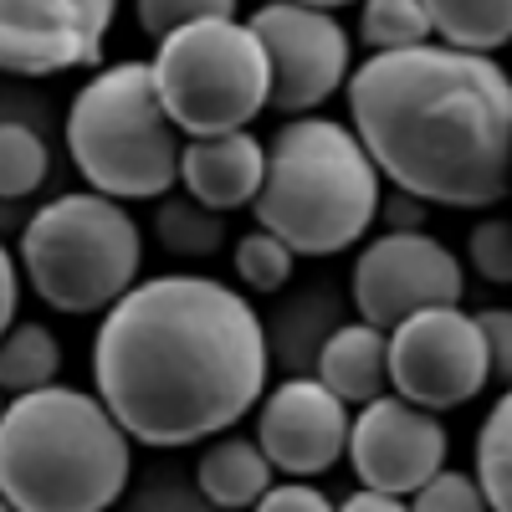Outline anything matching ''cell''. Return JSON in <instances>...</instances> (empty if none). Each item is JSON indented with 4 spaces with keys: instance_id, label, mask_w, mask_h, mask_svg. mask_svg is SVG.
<instances>
[{
    "instance_id": "obj_19",
    "label": "cell",
    "mask_w": 512,
    "mask_h": 512,
    "mask_svg": "<svg viewBox=\"0 0 512 512\" xmlns=\"http://www.w3.org/2000/svg\"><path fill=\"white\" fill-rule=\"evenodd\" d=\"M154 241L175 256H216L226 246V216L195 195H164L154 205Z\"/></svg>"
},
{
    "instance_id": "obj_29",
    "label": "cell",
    "mask_w": 512,
    "mask_h": 512,
    "mask_svg": "<svg viewBox=\"0 0 512 512\" xmlns=\"http://www.w3.org/2000/svg\"><path fill=\"white\" fill-rule=\"evenodd\" d=\"M16 303H21V267H16L11 246H0V338L16 323Z\"/></svg>"
},
{
    "instance_id": "obj_16",
    "label": "cell",
    "mask_w": 512,
    "mask_h": 512,
    "mask_svg": "<svg viewBox=\"0 0 512 512\" xmlns=\"http://www.w3.org/2000/svg\"><path fill=\"white\" fill-rule=\"evenodd\" d=\"M272 477H277V466L267 461L262 441H246V436H216L200 451V466H195L200 497L221 512H251L272 487Z\"/></svg>"
},
{
    "instance_id": "obj_33",
    "label": "cell",
    "mask_w": 512,
    "mask_h": 512,
    "mask_svg": "<svg viewBox=\"0 0 512 512\" xmlns=\"http://www.w3.org/2000/svg\"><path fill=\"white\" fill-rule=\"evenodd\" d=\"M0 512H16V507H11V497H6V492H0Z\"/></svg>"
},
{
    "instance_id": "obj_1",
    "label": "cell",
    "mask_w": 512,
    "mask_h": 512,
    "mask_svg": "<svg viewBox=\"0 0 512 512\" xmlns=\"http://www.w3.org/2000/svg\"><path fill=\"white\" fill-rule=\"evenodd\" d=\"M267 323L246 297L200 272L134 282L93 338V390L134 441L175 451L216 441L262 405Z\"/></svg>"
},
{
    "instance_id": "obj_32",
    "label": "cell",
    "mask_w": 512,
    "mask_h": 512,
    "mask_svg": "<svg viewBox=\"0 0 512 512\" xmlns=\"http://www.w3.org/2000/svg\"><path fill=\"white\" fill-rule=\"evenodd\" d=\"M303 6H318V11H338V6H349V0H303Z\"/></svg>"
},
{
    "instance_id": "obj_28",
    "label": "cell",
    "mask_w": 512,
    "mask_h": 512,
    "mask_svg": "<svg viewBox=\"0 0 512 512\" xmlns=\"http://www.w3.org/2000/svg\"><path fill=\"white\" fill-rule=\"evenodd\" d=\"M251 512H338V507H333L328 492H318L313 482L292 477V482H272Z\"/></svg>"
},
{
    "instance_id": "obj_10",
    "label": "cell",
    "mask_w": 512,
    "mask_h": 512,
    "mask_svg": "<svg viewBox=\"0 0 512 512\" xmlns=\"http://www.w3.org/2000/svg\"><path fill=\"white\" fill-rule=\"evenodd\" d=\"M251 31L262 36L272 62L277 113H313L349 82V31L333 11L303 6V0H267L251 11Z\"/></svg>"
},
{
    "instance_id": "obj_4",
    "label": "cell",
    "mask_w": 512,
    "mask_h": 512,
    "mask_svg": "<svg viewBox=\"0 0 512 512\" xmlns=\"http://www.w3.org/2000/svg\"><path fill=\"white\" fill-rule=\"evenodd\" d=\"M379 164L369 159L354 123L297 113L267 144V180L251 216L282 236L297 256H338L364 241L379 221Z\"/></svg>"
},
{
    "instance_id": "obj_27",
    "label": "cell",
    "mask_w": 512,
    "mask_h": 512,
    "mask_svg": "<svg viewBox=\"0 0 512 512\" xmlns=\"http://www.w3.org/2000/svg\"><path fill=\"white\" fill-rule=\"evenodd\" d=\"M477 328L487 338V364H492V379L512 384V308H482L477 313Z\"/></svg>"
},
{
    "instance_id": "obj_14",
    "label": "cell",
    "mask_w": 512,
    "mask_h": 512,
    "mask_svg": "<svg viewBox=\"0 0 512 512\" xmlns=\"http://www.w3.org/2000/svg\"><path fill=\"white\" fill-rule=\"evenodd\" d=\"M267 180V144L251 128H231V134H205V139H185L180 154V185L185 195H195L200 205L221 210H251Z\"/></svg>"
},
{
    "instance_id": "obj_11",
    "label": "cell",
    "mask_w": 512,
    "mask_h": 512,
    "mask_svg": "<svg viewBox=\"0 0 512 512\" xmlns=\"http://www.w3.org/2000/svg\"><path fill=\"white\" fill-rule=\"evenodd\" d=\"M118 0H0V72L57 77L103 62Z\"/></svg>"
},
{
    "instance_id": "obj_22",
    "label": "cell",
    "mask_w": 512,
    "mask_h": 512,
    "mask_svg": "<svg viewBox=\"0 0 512 512\" xmlns=\"http://www.w3.org/2000/svg\"><path fill=\"white\" fill-rule=\"evenodd\" d=\"M359 41L369 52H400L431 41L425 0H364L359 6Z\"/></svg>"
},
{
    "instance_id": "obj_34",
    "label": "cell",
    "mask_w": 512,
    "mask_h": 512,
    "mask_svg": "<svg viewBox=\"0 0 512 512\" xmlns=\"http://www.w3.org/2000/svg\"><path fill=\"white\" fill-rule=\"evenodd\" d=\"M0 395H6V390H0ZM0 415H6V400H0Z\"/></svg>"
},
{
    "instance_id": "obj_5",
    "label": "cell",
    "mask_w": 512,
    "mask_h": 512,
    "mask_svg": "<svg viewBox=\"0 0 512 512\" xmlns=\"http://www.w3.org/2000/svg\"><path fill=\"white\" fill-rule=\"evenodd\" d=\"M185 134L169 118L149 62H113L67 108V154L88 190L113 200H164L180 185Z\"/></svg>"
},
{
    "instance_id": "obj_20",
    "label": "cell",
    "mask_w": 512,
    "mask_h": 512,
    "mask_svg": "<svg viewBox=\"0 0 512 512\" xmlns=\"http://www.w3.org/2000/svg\"><path fill=\"white\" fill-rule=\"evenodd\" d=\"M477 482L492 512H512V384L497 395L477 431Z\"/></svg>"
},
{
    "instance_id": "obj_24",
    "label": "cell",
    "mask_w": 512,
    "mask_h": 512,
    "mask_svg": "<svg viewBox=\"0 0 512 512\" xmlns=\"http://www.w3.org/2000/svg\"><path fill=\"white\" fill-rule=\"evenodd\" d=\"M466 262L472 272L492 287H512V221L502 216H482L466 231Z\"/></svg>"
},
{
    "instance_id": "obj_23",
    "label": "cell",
    "mask_w": 512,
    "mask_h": 512,
    "mask_svg": "<svg viewBox=\"0 0 512 512\" xmlns=\"http://www.w3.org/2000/svg\"><path fill=\"white\" fill-rule=\"evenodd\" d=\"M231 262H236L241 287H251V292H282V287L292 282L297 251H292L282 236H272L267 226H256V231L236 236V246H231Z\"/></svg>"
},
{
    "instance_id": "obj_8",
    "label": "cell",
    "mask_w": 512,
    "mask_h": 512,
    "mask_svg": "<svg viewBox=\"0 0 512 512\" xmlns=\"http://www.w3.org/2000/svg\"><path fill=\"white\" fill-rule=\"evenodd\" d=\"M492 384L487 338L461 303L410 313L390 328V390L425 410H456Z\"/></svg>"
},
{
    "instance_id": "obj_7",
    "label": "cell",
    "mask_w": 512,
    "mask_h": 512,
    "mask_svg": "<svg viewBox=\"0 0 512 512\" xmlns=\"http://www.w3.org/2000/svg\"><path fill=\"white\" fill-rule=\"evenodd\" d=\"M159 98L185 139L231 134L272 108V62L251 21L210 16L175 26L154 47Z\"/></svg>"
},
{
    "instance_id": "obj_18",
    "label": "cell",
    "mask_w": 512,
    "mask_h": 512,
    "mask_svg": "<svg viewBox=\"0 0 512 512\" xmlns=\"http://www.w3.org/2000/svg\"><path fill=\"white\" fill-rule=\"evenodd\" d=\"M62 374V344L47 323H11L0 338V390L6 395H31L47 390Z\"/></svg>"
},
{
    "instance_id": "obj_26",
    "label": "cell",
    "mask_w": 512,
    "mask_h": 512,
    "mask_svg": "<svg viewBox=\"0 0 512 512\" xmlns=\"http://www.w3.org/2000/svg\"><path fill=\"white\" fill-rule=\"evenodd\" d=\"M134 16L159 41V36H169L175 26H190V21L236 16V0H134Z\"/></svg>"
},
{
    "instance_id": "obj_15",
    "label": "cell",
    "mask_w": 512,
    "mask_h": 512,
    "mask_svg": "<svg viewBox=\"0 0 512 512\" xmlns=\"http://www.w3.org/2000/svg\"><path fill=\"white\" fill-rule=\"evenodd\" d=\"M318 379L344 400V405H369L390 390V333L354 318L338 323L323 349H318Z\"/></svg>"
},
{
    "instance_id": "obj_13",
    "label": "cell",
    "mask_w": 512,
    "mask_h": 512,
    "mask_svg": "<svg viewBox=\"0 0 512 512\" xmlns=\"http://www.w3.org/2000/svg\"><path fill=\"white\" fill-rule=\"evenodd\" d=\"M349 405L323 379H282L256 405V441L287 477H323L349 456Z\"/></svg>"
},
{
    "instance_id": "obj_3",
    "label": "cell",
    "mask_w": 512,
    "mask_h": 512,
    "mask_svg": "<svg viewBox=\"0 0 512 512\" xmlns=\"http://www.w3.org/2000/svg\"><path fill=\"white\" fill-rule=\"evenodd\" d=\"M134 472V436L98 390L47 384L0 415V492L16 512H108Z\"/></svg>"
},
{
    "instance_id": "obj_12",
    "label": "cell",
    "mask_w": 512,
    "mask_h": 512,
    "mask_svg": "<svg viewBox=\"0 0 512 512\" xmlns=\"http://www.w3.org/2000/svg\"><path fill=\"white\" fill-rule=\"evenodd\" d=\"M446 451H451V436L436 420V410L410 405L395 390L359 405L354 431H349V466L359 487L390 492V497L420 492L446 466Z\"/></svg>"
},
{
    "instance_id": "obj_6",
    "label": "cell",
    "mask_w": 512,
    "mask_h": 512,
    "mask_svg": "<svg viewBox=\"0 0 512 512\" xmlns=\"http://www.w3.org/2000/svg\"><path fill=\"white\" fill-rule=\"evenodd\" d=\"M144 231L123 200L72 190L36 210L21 231V272L47 308L67 318L108 313L139 282Z\"/></svg>"
},
{
    "instance_id": "obj_31",
    "label": "cell",
    "mask_w": 512,
    "mask_h": 512,
    "mask_svg": "<svg viewBox=\"0 0 512 512\" xmlns=\"http://www.w3.org/2000/svg\"><path fill=\"white\" fill-rule=\"evenodd\" d=\"M338 512H410L405 497H390V492H374V487H359L338 502Z\"/></svg>"
},
{
    "instance_id": "obj_2",
    "label": "cell",
    "mask_w": 512,
    "mask_h": 512,
    "mask_svg": "<svg viewBox=\"0 0 512 512\" xmlns=\"http://www.w3.org/2000/svg\"><path fill=\"white\" fill-rule=\"evenodd\" d=\"M349 123L379 175L425 205L487 210L512 190V77L487 52H369L349 77Z\"/></svg>"
},
{
    "instance_id": "obj_25",
    "label": "cell",
    "mask_w": 512,
    "mask_h": 512,
    "mask_svg": "<svg viewBox=\"0 0 512 512\" xmlns=\"http://www.w3.org/2000/svg\"><path fill=\"white\" fill-rule=\"evenodd\" d=\"M410 512H492V502H487V492L472 472L441 466L420 492H410Z\"/></svg>"
},
{
    "instance_id": "obj_17",
    "label": "cell",
    "mask_w": 512,
    "mask_h": 512,
    "mask_svg": "<svg viewBox=\"0 0 512 512\" xmlns=\"http://www.w3.org/2000/svg\"><path fill=\"white\" fill-rule=\"evenodd\" d=\"M431 36L461 52H497L512 41V0H425Z\"/></svg>"
},
{
    "instance_id": "obj_9",
    "label": "cell",
    "mask_w": 512,
    "mask_h": 512,
    "mask_svg": "<svg viewBox=\"0 0 512 512\" xmlns=\"http://www.w3.org/2000/svg\"><path fill=\"white\" fill-rule=\"evenodd\" d=\"M349 292H354L359 318L390 333L410 313L461 303L466 267L431 231H384L369 246H359Z\"/></svg>"
},
{
    "instance_id": "obj_30",
    "label": "cell",
    "mask_w": 512,
    "mask_h": 512,
    "mask_svg": "<svg viewBox=\"0 0 512 512\" xmlns=\"http://www.w3.org/2000/svg\"><path fill=\"white\" fill-rule=\"evenodd\" d=\"M379 216L390 221V231H420V221H425V200H415V195L395 190V195H390V205H379Z\"/></svg>"
},
{
    "instance_id": "obj_21",
    "label": "cell",
    "mask_w": 512,
    "mask_h": 512,
    "mask_svg": "<svg viewBox=\"0 0 512 512\" xmlns=\"http://www.w3.org/2000/svg\"><path fill=\"white\" fill-rule=\"evenodd\" d=\"M52 149L26 123H0V200H26L47 185Z\"/></svg>"
}]
</instances>
